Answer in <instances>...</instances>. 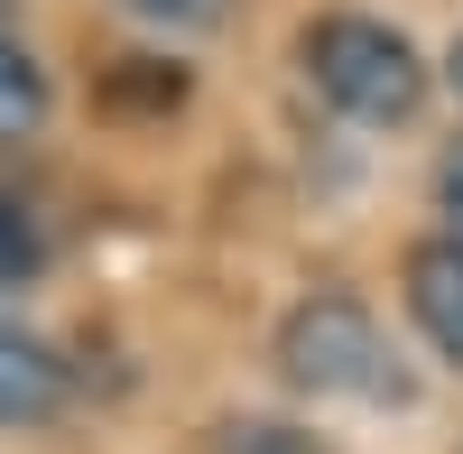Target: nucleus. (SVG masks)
<instances>
[{
  "label": "nucleus",
  "instance_id": "nucleus-1",
  "mask_svg": "<svg viewBox=\"0 0 463 454\" xmlns=\"http://www.w3.org/2000/svg\"><path fill=\"white\" fill-rule=\"evenodd\" d=\"M279 371L297 390H316V399H408V371L390 353V334H380L371 307H353V297H306V307H288L279 325Z\"/></svg>",
  "mask_w": 463,
  "mask_h": 454
},
{
  "label": "nucleus",
  "instance_id": "nucleus-2",
  "mask_svg": "<svg viewBox=\"0 0 463 454\" xmlns=\"http://www.w3.org/2000/svg\"><path fill=\"white\" fill-rule=\"evenodd\" d=\"M306 74H316V93L334 111H353L371 130H390V121H408L427 102V56L390 19H353V10L306 28Z\"/></svg>",
  "mask_w": 463,
  "mask_h": 454
},
{
  "label": "nucleus",
  "instance_id": "nucleus-3",
  "mask_svg": "<svg viewBox=\"0 0 463 454\" xmlns=\"http://www.w3.org/2000/svg\"><path fill=\"white\" fill-rule=\"evenodd\" d=\"M408 316L427 325V344L445 362H463V241H417L408 251Z\"/></svg>",
  "mask_w": 463,
  "mask_h": 454
},
{
  "label": "nucleus",
  "instance_id": "nucleus-4",
  "mask_svg": "<svg viewBox=\"0 0 463 454\" xmlns=\"http://www.w3.org/2000/svg\"><path fill=\"white\" fill-rule=\"evenodd\" d=\"M65 408V362L37 344V334L0 325V427H37Z\"/></svg>",
  "mask_w": 463,
  "mask_h": 454
},
{
  "label": "nucleus",
  "instance_id": "nucleus-5",
  "mask_svg": "<svg viewBox=\"0 0 463 454\" xmlns=\"http://www.w3.org/2000/svg\"><path fill=\"white\" fill-rule=\"evenodd\" d=\"M47 121V65L28 56V37L0 19V139H28Z\"/></svg>",
  "mask_w": 463,
  "mask_h": 454
},
{
  "label": "nucleus",
  "instance_id": "nucleus-6",
  "mask_svg": "<svg viewBox=\"0 0 463 454\" xmlns=\"http://www.w3.org/2000/svg\"><path fill=\"white\" fill-rule=\"evenodd\" d=\"M37 270H47V232H37V213L10 195V185H0V297L28 288Z\"/></svg>",
  "mask_w": 463,
  "mask_h": 454
},
{
  "label": "nucleus",
  "instance_id": "nucleus-7",
  "mask_svg": "<svg viewBox=\"0 0 463 454\" xmlns=\"http://www.w3.org/2000/svg\"><path fill=\"white\" fill-rule=\"evenodd\" d=\"M130 19H148V28H167V37H195V28H222L232 19V0H121Z\"/></svg>",
  "mask_w": 463,
  "mask_h": 454
},
{
  "label": "nucleus",
  "instance_id": "nucleus-8",
  "mask_svg": "<svg viewBox=\"0 0 463 454\" xmlns=\"http://www.w3.org/2000/svg\"><path fill=\"white\" fill-rule=\"evenodd\" d=\"M213 454H325V445H316V436H297V427L250 418V427H222V436H213Z\"/></svg>",
  "mask_w": 463,
  "mask_h": 454
},
{
  "label": "nucleus",
  "instance_id": "nucleus-9",
  "mask_svg": "<svg viewBox=\"0 0 463 454\" xmlns=\"http://www.w3.org/2000/svg\"><path fill=\"white\" fill-rule=\"evenodd\" d=\"M436 204H445V222H454V241H463V139L445 148V167H436Z\"/></svg>",
  "mask_w": 463,
  "mask_h": 454
},
{
  "label": "nucleus",
  "instance_id": "nucleus-10",
  "mask_svg": "<svg viewBox=\"0 0 463 454\" xmlns=\"http://www.w3.org/2000/svg\"><path fill=\"white\" fill-rule=\"evenodd\" d=\"M454 84H463V47H454Z\"/></svg>",
  "mask_w": 463,
  "mask_h": 454
}]
</instances>
